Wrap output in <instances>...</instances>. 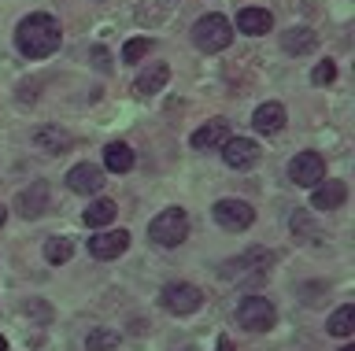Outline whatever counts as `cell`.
<instances>
[{"label": "cell", "mask_w": 355, "mask_h": 351, "mask_svg": "<svg viewBox=\"0 0 355 351\" xmlns=\"http://www.w3.org/2000/svg\"><path fill=\"white\" fill-rule=\"evenodd\" d=\"M60 37H63L60 23H55L52 15H44V12L26 15V19L19 23V30H15V45H19V52H22L26 60L52 56V52L60 48Z\"/></svg>", "instance_id": "6da1fadb"}, {"label": "cell", "mask_w": 355, "mask_h": 351, "mask_svg": "<svg viewBox=\"0 0 355 351\" xmlns=\"http://www.w3.org/2000/svg\"><path fill=\"white\" fill-rule=\"evenodd\" d=\"M270 262H274V251H263V248H252L237 259H226L222 262V278L226 281H263L270 273Z\"/></svg>", "instance_id": "7a4b0ae2"}, {"label": "cell", "mask_w": 355, "mask_h": 351, "mask_svg": "<svg viewBox=\"0 0 355 351\" xmlns=\"http://www.w3.org/2000/svg\"><path fill=\"white\" fill-rule=\"evenodd\" d=\"M148 237H152V244H159V248H178L189 237V215L182 207H166V211H159L148 222Z\"/></svg>", "instance_id": "3957f363"}, {"label": "cell", "mask_w": 355, "mask_h": 351, "mask_svg": "<svg viewBox=\"0 0 355 351\" xmlns=\"http://www.w3.org/2000/svg\"><path fill=\"white\" fill-rule=\"evenodd\" d=\"M193 41H196L200 52H222V48H230V41H233L230 19H226V15H215V12L204 15V19H196Z\"/></svg>", "instance_id": "277c9868"}, {"label": "cell", "mask_w": 355, "mask_h": 351, "mask_svg": "<svg viewBox=\"0 0 355 351\" xmlns=\"http://www.w3.org/2000/svg\"><path fill=\"white\" fill-rule=\"evenodd\" d=\"M237 322L244 329H252V333H266V329H274L277 311L266 296H244L241 307H237Z\"/></svg>", "instance_id": "5b68a950"}, {"label": "cell", "mask_w": 355, "mask_h": 351, "mask_svg": "<svg viewBox=\"0 0 355 351\" xmlns=\"http://www.w3.org/2000/svg\"><path fill=\"white\" fill-rule=\"evenodd\" d=\"M159 303H163V311H171V314H193L204 307V292L189 281H171L159 292Z\"/></svg>", "instance_id": "8992f818"}, {"label": "cell", "mask_w": 355, "mask_h": 351, "mask_svg": "<svg viewBox=\"0 0 355 351\" xmlns=\"http://www.w3.org/2000/svg\"><path fill=\"white\" fill-rule=\"evenodd\" d=\"M288 178H293V185L315 189L318 181H326V159H322L318 152H300V156L288 163Z\"/></svg>", "instance_id": "52a82bcc"}, {"label": "cell", "mask_w": 355, "mask_h": 351, "mask_svg": "<svg viewBox=\"0 0 355 351\" xmlns=\"http://www.w3.org/2000/svg\"><path fill=\"white\" fill-rule=\"evenodd\" d=\"M211 211H215V222L222 229H230V233H241V229H248L255 222V211L244 200H218Z\"/></svg>", "instance_id": "ba28073f"}, {"label": "cell", "mask_w": 355, "mask_h": 351, "mask_svg": "<svg viewBox=\"0 0 355 351\" xmlns=\"http://www.w3.org/2000/svg\"><path fill=\"white\" fill-rule=\"evenodd\" d=\"M222 159H226V167H233V170H252L255 163H259V145L248 137H230L226 145H222Z\"/></svg>", "instance_id": "9c48e42d"}, {"label": "cell", "mask_w": 355, "mask_h": 351, "mask_svg": "<svg viewBox=\"0 0 355 351\" xmlns=\"http://www.w3.org/2000/svg\"><path fill=\"white\" fill-rule=\"evenodd\" d=\"M130 248V233L126 229H107V233L89 237V255L93 259H119Z\"/></svg>", "instance_id": "30bf717a"}, {"label": "cell", "mask_w": 355, "mask_h": 351, "mask_svg": "<svg viewBox=\"0 0 355 351\" xmlns=\"http://www.w3.org/2000/svg\"><path fill=\"white\" fill-rule=\"evenodd\" d=\"M100 185H104V170H100L96 163H78V167H71V174H67V189L78 192V196L100 192Z\"/></svg>", "instance_id": "8fae6325"}, {"label": "cell", "mask_w": 355, "mask_h": 351, "mask_svg": "<svg viewBox=\"0 0 355 351\" xmlns=\"http://www.w3.org/2000/svg\"><path fill=\"white\" fill-rule=\"evenodd\" d=\"M344 200H348V185L337 181V178H326V181L315 185L311 207H318V211H337V207H344Z\"/></svg>", "instance_id": "7c38bea8"}, {"label": "cell", "mask_w": 355, "mask_h": 351, "mask_svg": "<svg viewBox=\"0 0 355 351\" xmlns=\"http://www.w3.org/2000/svg\"><path fill=\"white\" fill-rule=\"evenodd\" d=\"M33 145L44 148L49 156H63V152L74 148V137L63 126H41V129H33Z\"/></svg>", "instance_id": "4fadbf2b"}, {"label": "cell", "mask_w": 355, "mask_h": 351, "mask_svg": "<svg viewBox=\"0 0 355 351\" xmlns=\"http://www.w3.org/2000/svg\"><path fill=\"white\" fill-rule=\"evenodd\" d=\"M15 207H19V215H22V218H41V211L49 207V185H44V181H33L30 189H22V192H19Z\"/></svg>", "instance_id": "5bb4252c"}, {"label": "cell", "mask_w": 355, "mask_h": 351, "mask_svg": "<svg viewBox=\"0 0 355 351\" xmlns=\"http://www.w3.org/2000/svg\"><path fill=\"white\" fill-rule=\"evenodd\" d=\"M226 141H230V123H226V118H215V123L200 126L193 134V148L207 152V148H222Z\"/></svg>", "instance_id": "9a60e30c"}, {"label": "cell", "mask_w": 355, "mask_h": 351, "mask_svg": "<svg viewBox=\"0 0 355 351\" xmlns=\"http://www.w3.org/2000/svg\"><path fill=\"white\" fill-rule=\"evenodd\" d=\"M315 45H318V34L307 26H296V30H285L282 34V48L288 56H307V52H315Z\"/></svg>", "instance_id": "2e32d148"}, {"label": "cell", "mask_w": 355, "mask_h": 351, "mask_svg": "<svg viewBox=\"0 0 355 351\" xmlns=\"http://www.w3.org/2000/svg\"><path fill=\"white\" fill-rule=\"evenodd\" d=\"M270 26H274V15L266 12V8H244V12L237 15V30H241V34H248V37H259Z\"/></svg>", "instance_id": "e0dca14e"}, {"label": "cell", "mask_w": 355, "mask_h": 351, "mask_svg": "<svg viewBox=\"0 0 355 351\" xmlns=\"http://www.w3.org/2000/svg\"><path fill=\"white\" fill-rule=\"evenodd\" d=\"M252 126L259 129V134H277V129H285V107L282 104H259L252 115Z\"/></svg>", "instance_id": "ac0fdd59"}, {"label": "cell", "mask_w": 355, "mask_h": 351, "mask_svg": "<svg viewBox=\"0 0 355 351\" xmlns=\"http://www.w3.org/2000/svg\"><path fill=\"white\" fill-rule=\"evenodd\" d=\"M104 167H107L111 174H126V170H133V148L122 145V141H111V145L104 148Z\"/></svg>", "instance_id": "d6986e66"}, {"label": "cell", "mask_w": 355, "mask_h": 351, "mask_svg": "<svg viewBox=\"0 0 355 351\" xmlns=\"http://www.w3.org/2000/svg\"><path fill=\"white\" fill-rule=\"evenodd\" d=\"M115 215H119V207H115V200H93L85 207V215H82V222L89 226V229H100V226H107V222H115Z\"/></svg>", "instance_id": "ffe728a7"}, {"label": "cell", "mask_w": 355, "mask_h": 351, "mask_svg": "<svg viewBox=\"0 0 355 351\" xmlns=\"http://www.w3.org/2000/svg\"><path fill=\"white\" fill-rule=\"evenodd\" d=\"M166 82H171V67H166V63H152V67L137 78V93L141 96H152V93H159Z\"/></svg>", "instance_id": "44dd1931"}, {"label": "cell", "mask_w": 355, "mask_h": 351, "mask_svg": "<svg viewBox=\"0 0 355 351\" xmlns=\"http://www.w3.org/2000/svg\"><path fill=\"white\" fill-rule=\"evenodd\" d=\"M326 329L333 336H352L355 333V307L352 303H344V307H337V311L329 314V322H326Z\"/></svg>", "instance_id": "7402d4cb"}, {"label": "cell", "mask_w": 355, "mask_h": 351, "mask_svg": "<svg viewBox=\"0 0 355 351\" xmlns=\"http://www.w3.org/2000/svg\"><path fill=\"white\" fill-rule=\"evenodd\" d=\"M115 348H119V333L107 325H100L85 336V351H115Z\"/></svg>", "instance_id": "603a6c76"}, {"label": "cell", "mask_w": 355, "mask_h": 351, "mask_svg": "<svg viewBox=\"0 0 355 351\" xmlns=\"http://www.w3.org/2000/svg\"><path fill=\"white\" fill-rule=\"evenodd\" d=\"M71 240L67 237H52V240H44V259L52 262V267H63L67 259H71Z\"/></svg>", "instance_id": "cb8c5ba5"}, {"label": "cell", "mask_w": 355, "mask_h": 351, "mask_svg": "<svg viewBox=\"0 0 355 351\" xmlns=\"http://www.w3.org/2000/svg\"><path fill=\"white\" fill-rule=\"evenodd\" d=\"M148 52H152V41L148 37H133V41L122 45V60H126V63H141Z\"/></svg>", "instance_id": "d4e9b609"}, {"label": "cell", "mask_w": 355, "mask_h": 351, "mask_svg": "<svg viewBox=\"0 0 355 351\" xmlns=\"http://www.w3.org/2000/svg\"><path fill=\"white\" fill-rule=\"evenodd\" d=\"M288 226H293V237H296V240H311V237H315V226H311V218H307L304 211H296Z\"/></svg>", "instance_id": "484cf974"}, {"label": "cell", "mask_w": 355, "mask_h": 351, "mask_svg": "<svg viewBox=\"0 0 355 351\" xmlns=\"http://www.w3.org/2000/svg\"><path fill=\"white\" fill-rule=\"evenodd\" d=\"M333 78H337V63H333V60H322L318 67L311 71V82H315V85H329Z\"/></svg>", "instance_id": "4316f807"}, {"label": "cell", "mask_w": 355, "mask_h": 351, "mask_svg": "<svg viewBox=\"0 0 355 351\" xmlns=\"http://www.w3.org/2000/svg\"><path fill=\"white\" fill-rule=\"evenodd\" d=\"M218 351H233V340L230 336H218Z\"/></svg>", "instance_id": "83f0119b"}, {"label": "cell", "mask_w": 355, "mask_h": 351, "mask_svg": "<svg viewBox=\"0 0 355 351\" xmlns=\"http://www.w3.org/2000/svg\"><path fill=\"white\" fill-rule=\"evenodd\" d=\"M4 222H8V207L0 204V226H4Z\"/></svg>", "instance_id": "f1b7e54d"}, {"label": "cell", "mask_w": 355, "mask_h": 351, "mask_svg": "<svg viewBox=\"0 0 355 351\" xmlns=\"http://www.w3.org/2000/svg\"><path fill=\"white\" fill-rule=\"evenodd\" d=\"M0 351H8V340L4 336H0Z\"/></svg>", "instance_id": "f546056e"}, {"label": "cell", "mask_w": 355, "mask_h": 351, "mask_svg": "<svg viewBox=\"0 0 355 351\" xmlns=\"http://www.w3.org/2000/svg\"><path fill=\"white\" fill-rule=\"evenodd\" d=\"M340 351H355V344H344V348H340Z\"/></svg>", "instance_id": "4dcf8cb0"}]
</instances>
